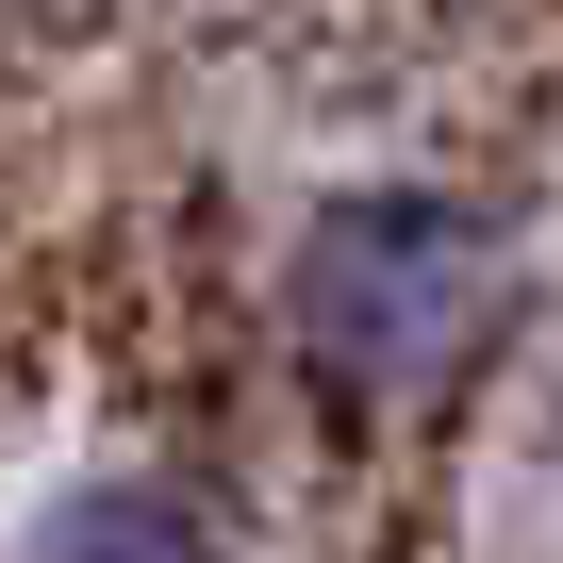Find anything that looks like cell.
Returning a JSON list of instances; mask_svg holds the SVG:
<instances>
[{"mask_svg": "<svg viewBox=\"0 0 563 563\" xmlns=\"http://www.w3.org/2000/svg\"><path fill=\"white\" fill-rule=\"evenodd\" d=\"M514 232L464 183H332L282 232V365L332 431H431L481 398V365L514 349Z\"/></svg>", "mask_w": 563, "mask_h": 563, "instance_id": "1", "label": "cell"}, {"mask_svg": "<svg viewBox=\"0 0 563 563\" xmlns=\"http://www.w3.org/2000/svg\"><path fill=\"white\" fill-rule=\"evenodd\" d=\"M18 563H249V547H232V514H216L199 481H166V464H84V481L18 530Z\"/></svg>", "mask_w": 563, "mask_h": 563, "instance_id": "2", "label": "cell"}, {"mask_svg": "<svg viewBox=\"0 0 563 563\" xmlns=\"http://www.w3.org/2000/svg\"><path fill=\"white\" fill-rule=\"evenodd\" d=\"M547 497H563V398H547Z\"/></svg>", "mask_w": 563, "mask_h": 563, "instance_id": "3", "label": "cell"}]
</instances>
